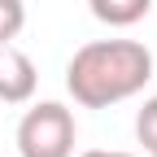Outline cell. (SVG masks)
I'll list each match as a JSON object with an SVG mask.
<instances>
[{"instance_id": "cell-1", "label": "cell", "mask_w": 157, "mask_h": 157, "mask_svg": "<svg viewBox=\"0 0 157 157\" xmlns=\"http://www.w3.org/2000/svg\"><path fill=\"white\" fill-rule=\"evenodd\" d=\"M153 78V52L135 39H92L66 66V92L83 109H109L131 101Z\"/></svg>"}, {"instance_id": "cell-2", "label": "cell", "mask_w": 157, "mask_h": 157, "mask_svg": "<svg viewBox=\"0 0 157 157\" xmlns=\"http://www.w3.org/2000/svg\"><path fill=\"white\" fill-rule=\"evenodd\" d=\"M74 113L61 101H39L17 122V153L22 157H74Z\"/></svg>"}, {"instance_id": "cell-3", "label": "cell", "mask_w": 157, "mask_h": 157, "mask_svg": "<svg viewBox=\"0 0 157 157\" xmlns=\"http://www.w3.org/2000/svg\"><path fill=\"white\" fill-rule=\"evenodd\" d=\"M39 87L35 61L17 44H0V101L5 105H26Z\"/></svg>"}, {"instance_id": "cell-4", "label": "cell", "mask_w": 157, "mask_h": 157, "mask_svg": "<svg viewBox=\"0 0 157 157\" xmlns=\"http://www.w3.org/2000/svg\"><path fill=\"white\" fill-rule=\"evenodd\" d=\"M92 5V17L105 26H135L140 17H148L153 0H87Z\"/></svg>"}, {"instance_id": "cell-5", "label": "cell", "mask_w": 157, "mask_h": 157, "mask_svg": "<svg viewBox=\"0 0 157 157\" xmlns=\"http://www.w3.org/2000/svg\"><path fill=\"white\" fill-rule=\"evenodd\" d=\"M135 140L144 144L148 157H157V96H148L135 113Z\"/></svg>"}, {"instance_id": "cell-6", "label": "cell", "mask_w": 157, "mask_h": 157, "mask_svg": "<svg viewBox=\"0 0 157 157\" xmlns=\"http://www.w3.org/2000/svg\"><path fill=\"white\" fill-rule=\"evenodd\" d=\"M26 26V5L22 0H0V44H13Z\"/></svg>"}, {"instance_id": "cell-7", "label": "cell", "mask_w": 157, "mask_h": 157, "mask_svg": "<svg viewBox=\"0 0 157 157\" xmlns=\"http://www.w3.org/2000/svg\"><path fill=\"white\" fill-rule=\"evenodd\" d=\"M78 157H131V153H118V148H87V153H78Z\"/></svg>"}]
</instances>
